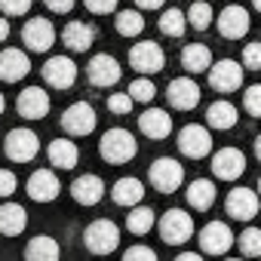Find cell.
<instances>
[{
    "instance_id": "37",
    "label": "cell",
    "mask_w": 261,
    "mask_h": 261,
    "mask_svg": "<svg viewBox=\"0 0 261 261\" xmlns=\"http://www.w3.org/2000/svg\"><path fill=\"white\" fill-rule=\"evenodd\" d=\"M108 111L117 114V117H120V114H129V111H133V98H129L126 92H114V95L108 98Z\"/></svg>"
},
{
    "instance_id": "22",
    "label": "cell",
    "mask_w": 261,
    "mask_h": 261,
    "mask_svg": "<svg viewBox=\"0 0 261 261\" xmlns=\"http://www.w3.org/2000/svg\"><path fill=\"white\" fill-rule=\"evenodd\" d=\"M95 40V28L86 25V22H68L65 31H62V43L71 49V53H86Z\"/></svg>"
},
{
    "instance_id": "6",
    "label": "cell",
    "mask_w": 261,
    "mask_h": 261,
    "mask_svg": "<svg viewBox=\"0 0 261 261\" xmlns=\"http://www.w3.org/2000/svg\"><path fill=\"white\" fill-rule=\"evenodd\" d=\"M209 86L215 92H237L243 86V65H237L233 59H221L209 68Z\"/></svg>"
},
{
    "instance_id": "4",
    "label": "cell",
    "mask_w": 261,
    "mask_h": 261,
    "mask_svg": "<svg viewBox=\"0 0 261 261\" xmlns=\"http://www.w3.org/2000/svg\"><path fill=\"white\" fill-rule=\"evenodd\" d=\"M181 181H185V169H181V163H175L172 157H160V160L151 163V185H154L160 194L178 191Z\"/></svg>"
},
{
    "instance_id": "28",
    "label": "cell",
    "mask_w": 261,
    "mask_h": 261,
    "mask_svg": "<svg viewBox=\"0 0 261 261\" xmlns=\"http://www.w3.org/2000/svg\"><path fill=\"white\" fill-rule=\"evenodd\" d=\"M77 160H80V151H77L74 142L56 139V142L49 145V163H53V166H59V169H74Z\"/></svg>"
},
{
    "instance_id": "41",
    "label": "cell",
    "mask_w": 261,
    "mask_h": 261,
    "mask_svg": "<svg viewBox=\"0 0 261 261\" xmlns=\"http://www.w3.org/2000/svg\"><path fill=\"white\" fill-rule=\"evenodd\" d=\"M0 10L7 16H25L31 10V0H0Z\"/></svg>"
},
{
    "instance_id": "27",
    "label": "cell",
    "mask_w": 261,
    "mask_h": 261,
    "mask_svg": "<svg viewBox=\"0 0 261 261\" xmlns=\"http://www.w3.org/2000/svg\"><path fill=\"white\" fill-rule=\"evenodd\" d=\"M59 255H62L59 243L53 237H46V233L34 237L28 243V249H25V261H59Z\"/></svg>"
},
{
    "instance_id": "46",
    "label": "cell",
    "mask_w": 261,
    "mask_h": 261,
    "mask_svg": "<svg viewBox=\"0 0 261 261\" xmlns=\"http://www.w3.org/2000/svg\"><path fill=\"white\" fill-rule=\"evenodd\" d=\"M175 261H203V258H200V252H181Z\"/></svg>"
},
{
    "instance_id": "7",
    "label": "cell",
    "mask_w": 261,
    "mask_h": 261,
    "mask_svg": "<svg viewBox=\"0 0 261 261\" xmlns=\"http://www.w3.org/2000/svg\"><path fill=\"white\" fill-rule=\"evenodd\" d=\"M178 148H181L185 157H191V160H203V157L212 151V136H209V129H203L200 123L185 126L181 133H178Z\"/></svg>"
},
{
    "instance_id": "15",
    "label": "cell",
    "mask_w": 261,
    "mask_h": 261,
    "mask_svg": "<svg viewBox=\"0 0 261 261\" xmlns=\"http://www.w3.org/2000/svg\"><path fill=\"white\" fill-rule=\"evenodd\" d=\"M86 77L92 86L105 89V86H114L120 80V65L114 56H92V62L86 65Z\"/></svg>"
},
{
    "instance_id": "45",
    "label": "cell",
    "mask_w": 261,
    "mask_h": 261,
    "mask_svg": "<svg viewBox=\"0 0 261 261\" xmlns=\"http://www.w3.org/2000/svg\"><path fill=\"white\" fill-rule=\"evenodd\" d=\"M136 4H139L142 10H160V7L166 4V0H136Z\"/></svg>"
},
{
    "instance_id": "50",
    "label": "cell",
    "mask_w": 261,
    "mask_h": 261,
    "mask_svg": "<svg viewBox=\"0 0 261 261\" xmlns=\"http://www.w3.org/2000/svg\"><path fill=\"white\" fill-rule=\"evenodd\" d=\"M252 7H255V10H258V13H261V0H252Z\"/></svg>"
},
{
    "instance_id": "23",
    "label": "cell",
    "mask_w": 261,
    "mask_h": 261,
    "mask_svg": "<svg viewBox=\"0 0 261 261\" xmlns=\"http://www.w3.org/2000/svg\"><path fill=\"white\" fill-rule=\"evenodd\" d=\"M71 197L80 203V206H95L101 197H105V181L98 175H80L74 185H71Z\"/></svg>"
},
{
    "instance_id": "32",
    "label": "cell",
    "mask_w": 261,
    "mask_h": 261,
    "mask_svg": "<svg viewBox=\"0 0 261 261\" xmlns=\"http://www.w3.org/2000/svg\"><path fill=\"white\" fill-rule=\"evenodd\" d=\"M126 227H129V233H148L151 227H154V209H148V206H136L133 212H129V218H126Z\"/></svg>"
},
{
    "instance_id": "18",
    "label": "cell",
    "mask_w": 261,
    "mask_h": 261,
    "mask_svg": "<svg viewBox=\"0 0 261 261\" xmlns=\"http://www.w3.org/2000/svg\"><path fill=\"white\" fill-rule=\"evenodd\" d=\"M59 191H62V185H59V178L53 175V169H37V172L28 178V197L37 200V203H53V200L59 197Z\"/></svg>"
},
{
    "instance_id": "31",
    "label": "cell",
    "mask_w": 261,
    "mask_h": 261,
    "mask_svg": "<svg viewBox=\"0 0 261 261\" xmlns=\"http://www.w3.org/2000/svg\"><path fill=\"white\" fill-rule=\"evenodd\" d=\"M114 25H117V31H120L123 37H136V34L145 31V19H142L139 10H120Z\"/></svg>"
},
{
    "instance_id": "24",
    "label": "cell",
    "mask_w": 261,
    "mask_h": 261,
    "mask_svg": "<svg viewBox=\"0 0 261 261\" xmlns=\"http://www.w3.org/2000/svg\"><path fill=\"white\" fill-rule=\"evenodd\" d=\"M111 197H114V203H117V206L136 209V206L142 203V197H145V188H142V181H139V178H120V181L111 188Z\"/></svg>"
},
{
    "instance_id": "52",
    "label": "cell",
    "mask_w": 261,
    "mask_h": 261,
    "mask_svg": "<svg viewBox=\"0 0 261 261\" xmlns=\"http://www.w3.org/2000/svg\"><path fill=\"white\" fill-rule=\"evenodd\" d=\"M227 261H240V258H227Z\"/></svg>"
},
{
    "instance_id": "36",
    "label": "cell",
    "mask_w": 261,
    "mask_h": 261,
    "mask_svg": "<svg viewBox=\"0 0 261 261\" xmlns=\"http://www.w3.org/2000/svg\"><path fill=\"white\" fill-rule=\"evenodd\" d=\"M133 101H145V105H151L154 101V95H157V86L148 80V77H139V80H133L129 83V92H126Z\"/></svg>"
},
{
    "instance_id": "30",
    "label": "cell",
    "mask_w": 261,
    "mask_h": 261,
    "mask_svg": "<svg viewBox=\"0 0 261 261\" xmlns=\"http://www.w3.org/2000/svg\"><path fill=\"white\" fill-rule=\"evenodd\" d=\"M188 203L194 206V209H209L212 203H215V185L209 181V178H197V181H191V188H188Z\"/></svg>"
},
{
    "instance_id": "35",
    "label": "cell",
    "mask_w": 261,
    "mask_h": 261,
    "mask_svg": "<svg viewBox=\"0 0 261 261\" xmlns=\"http://www.w3.org/2000/svg\"><path fill=\"white\" fill-rule=\"evenodd\" d=\"M185 19H188L197 31H206V28L212 25V7L206 4V0H197V4L188 10V16H185Z\"/></svg>"
},
{
    "instance_id": "48",
    "label": "cell",
    "mask_w": 261,
    "mask_h": 261,
    "mask_svg": "<svg viewBox=\"0 0 261 261\" xmlns=\"http://www.w3.org/2000/svg\"><path fill=\"white\" fill-rule=\"evenodd\" d=\"M255 157H258V160H261V136H258V139H255Z\"/></svg>"
},
{
    "instance_id": "1",
    "label": "cell",
    "mask_w": 261,
    "mask_h": 261,
    "mask_svg": "<svg viewBox=\"0 0 261 261\" xmlns=\"http://www.w3.org/2000/svg\"><path fill=\"white\" fill-rule=\"evenodd\" d=\"M98 151L111 166H120V163H129L139 154V142L133 139V133H126V129H108L98 142Z\"/></svg>"
},
{
    "instance_id": "26",
    "label": "cell",
    "mask_w": 261,
    "mask_h": 261,
    "mask_svg": "<svg viewBox=\"0 0 261 261\" xmlns=\"http://www.w3.org/2000/svg\"><path fill=\"white\" fill-rule=\"evenodd\" d=\"M181 65H185L188 74H203V71H209V68H212V53H209V46H203V43L185 46Z\"/></svg>"
},
{
    "instance_id": "40",
    "label": "cell",
    "mask_w": 261,
    "mask_h": 261,
    "mask_svg": "<svg viewBox=\"0 0 261 261\" xmlns=\"http://www.w3.org/2000/svg\"><path fill=\"white\" fill-rule=\"evenodd\" d=\"M123 261H157V252L148 246H133V249H126Z\"/></svg>"
},
{
    "instance_id": "38",
    "label": "cell",
    "mask_w": 261,
    "mask_h": 261,
    "mask_svg": "<svg viewBox=\"0 0 261 261\" xmlns=\"http://www.w3.org/2000/svg\"><path fill=\"white\" fill-rule=\"evenodd\" d=\"M243 68L261 71V43H249V46L243 49Z\"/></svg>"
},
{
    "instance_id": "16",
    "label": "cell",
    "mask_w": 261,
    "mask_h": 261,
    "mask_svg": "<svg viewBox=\"0 0 261 261\" xmlns=\"http://www.w3.org/2000/svg\"><path fill=\"white\" fill-rule=\"evenodd\" d=\"M16 111H19V117H25V120H40V117H46V111H49V95H46L43 89H37V86H28V89L19 92Z\"/></svg>"
},
{
    "instance_id": "20",
    "label": "cell",
    "mask_w": 261,
    "mask_h": 261,
    "mask_svg": "<svg viewBox=\"0 0 261 261\" xmlns=\"http://www.w3.org/2000/svg\"><path fill=\"white\" fill-rule=\"evenodd\" d=\"M31 71V62L22 49H4L0 53V80L4 83H19Z\"/></svg>"
},
{
    "instance_id": "19",
    "label": "cell",
    "mask_w": 261,
    "mask_h": 261,
    "mask_svg": "<svg viewBox=\"0 0 261 261\" xmlns=\"http://www.w3.org/2000/svg\"><path fill=\"white\" fill-rule=\"evenodd\" d=\"M139 129L148 139L160 142V139H166L172 133V117L166 111H160V108H148L145 114H139Z\"/></svg>"
},
{
    "instance_id": "29",
    "label": "cell",
    "mask_w": 261,
    "mask_h": 261,
    "mask_svg": "<svg viewBox=\"0 0 261 261\" xmlns=\"http://www.w3.org/2000/svg\"><path fill=\"white\" fill-rule=\"evenodd\" d=\"M237 108L230 105V101H215V105H209V111H206V120H209V126L212 129H233L237 126Z\"/></svg>"
},
{
    "instance_id": "34",
    "label": "cell",
    "mask_w": 261,
    "mask_h": 261,
    "mask_svg": "<svg viewBox=\"0 0 261 261\" xmlns=\"http://www.w3.org/2000/svg\"><path fill=\"white\" fill-rule=\"evenodd\" d=\"M237 243H240V252L246 258H261V230L258 227H246Z\"/></svg>"
},
{
    "instance_id": "13",
    "label": "cell",
    "mask_w": 261,
    "mask_h": 261,
    "mask_svg": "<svg viewBox=\"0 0 261 261\" xmlns=\"http://www.w3.org/2000/svg\"><path fill=\"white\" fill-rule=\"evenodd\" d=\"M22 40L31 53H46L53 43H56V28L49 19H31L25 28H22Z\"/></svg>"
},
{
    "instance_id": "43",
    "label": "cell",
    "mask_w": 261,
    "mask_h": 261,
    "mask_svg": "<svg viewBox=\"0 0 261 261\" xmlns=\"http://www.w3.org/2000/svg\"><path fill=\"white\" fill-rule=\"evenodd\" d=\"M86 10L95 13V16H105V13H114L117 10V0H83Z\"/></svg>"
},
{
    "instance_id": "42",
    "label": "cell",
    "mask_w": 261,
    "mask_h": 261,
    "mask_svg": "<svg viewBox=\"0 0 261 261\" xmlns=\"http://www.w3.org/2000/svg\"><path fill=\"white\" fill-rule=\"evenodd\" d=\"M16 185H19L16 172L0 169V197H13V194H16Z\"/></svg>"
},
{
    "instance_id": "9",
    "label": "cell",
    "mask_w": 261,
    "mask_h": 261,
    "mask_svg": "<svg viewBox=\"0 0 261 261\" xmlns=\"http://www.w3.org/2000/svg\"><path fill=\"white\" fill-rule=\"evenodd\" d=\"M62 129H65L68 136H89L92 129H95V111H92V105H86V101L71 105L62 114Z\"/></svg>"
},
{
    "instance_id": "44",
    "label": "cell",
    "mask_w": 261,
    "mask_h": 261,
    "mask_svg": "<svg viewBox=\"0 0 261 261\" xmlns=\"http://www.w3.org/2000/svg\"><path fill=\"white\" fill-rule=\"evenodd\" d=\"M43 4L53 10V13H71V7H74V0H43Z\"/></svg>"
},
{
    "instance_id": "2",
    "label": "cell",
    "mask_w": 261,
    "mask_h": 261,
    "mask_svg": "<svg viewBox=\"0 0 261 261\" xmlns=\"http://www.w3.org/2000/svg\"><path fill=\"white\" fill-rule=\"evenodd\" d=\"M83 243L92 255H111L120 246V227L108 218H98L83 230Z\"/></svg>"
},
{
    "instance_id": "17",
    "label": "cell",
    "mask_w": 261,
    "mask_h": 261,
    "mask_svg": "<svg viewBox=\"0 0 261 261\" xmlns=\"http://www.w3.org/2000/svg\"><path fill=\"white\" fill-rule=\"evenodd\" d=\"M166 98H169L172 108H178V111H191V108H197V101H200V86H197L191 77H178V80L169 83Z\"/></svg>"
},
{
    "instance_id": "39",
    "label": "cell",
    "mask_w": 261,
    "mask_h": 261,
    "mask_svg": "<svg viewBox=\"0 0 261 261\" xmlns=\"http://www.w3.org/2000/svg\"><path fill=\"white\" fill-rule=\"evenodd\" d=\"M243 105L252 117H261V86H249L243 95Z\"/></svg>"
},
{
    "instance_id": "14",
    "label": "cell",
    "mask_w": 261,
    "mask_h": 261,
    "mask_svg": "<svg viewBox=\"0 0 261 261\" xmlns=\"http://www.w3.org/2000/svg\"><path fill=\"white\" fill-rule=\"evenodd\" d=\"M243 169H246L243 151H237V148H221V151L212 154V172H215V178L233 181V178L243 175Z\"/></svg>"
},
{
    "instance_id": "12",
    "label": "cell",
    "mask_w": 261,
    "mask_h": 261,
    "mask_svg": "<svg viewBox=\"0 0 261 261\" xmlns=\"http://www.w3.org/2000/svg\"><path fill=\"white\" fill-rule=\"evenodd\" d=\"M230 246H233V233L224 221H209L200 230V249L206 255H224Z\"/></svg>"
},
{
    "instance_id": "33",
    "label": "cell",
    "mask_w": 261,
    "mask_h": 261,
    "mask_svg": "<svg viewBox=\"0 0 261 261\" xmlns=\"http://www.w3.org/2000/svg\"><path fill=\"white\" fill-rule=\"evenodd\" d=\"M185 28H188V19H185V13L181 10H166L163 16H160V31L166 34V37H181L185 34Z\"/></svg>"
},
{
    "instance_id": "49",
    "label": "cell",
    "mask_w": 261,
    "mask_h": 261,
    "mask_svg": "<svg viewBox=\"0 0 261 261\" xmlns=\"http://www.w3.org/2000/svg\"><path fill=\"white\" fill-rule=\"evenodd\" d=\"M4 108H7V98H4V92H0V114H4Z\"/></svg>"
},
{
    "instance_id": "5",
    "label": "cell",
    "mask_w": 261,
    "mask_h": 261,
    "mask_svg": "<svg viewBox=\"0 0 261 261\" xmlns=\"http://www.w3.org/2000/svg\"><path fill=\"white\" fill-rule=\"evenodd\" d=\"M4 151H7V157L13 163H28V160L37 157L40 142H37V136L31 133V129H13V133L7 136V142H4Z\"/></svg>"
},
{
    "instance_id": "11",
    "label": "cell",
    "mask_w": 261,
    "mask_h": 261,
    "mask_svg": "<svg viewBox=\"0 0 261 261\" xmlns=\"http://www.w3.org/2000/svg\"><path fill=\"white\" fill-rule=\"evenodd\" d=\"M43 80H46L53 89H71L74 80H77V65H74L68 56H53V59L43 65Z\"/></svg>"
},
{
    "instance_id": "3",
    "label": "cell",
    "mask_w": 261,
    "mask_h": 261,
    "mask_svg": "<svg viewBox=\"0 0 261 261\" xmlns=\"http://www.w3.org/2000/svg\"><path fill=\"white\" fill-rule=\"evenodd\" d=\"M157 227H160L163 243H169V246H181V243H188V240L194 237V221H191V215L181 212V209L163 212V218H160Z\"/></svg>"
},
{
    "instance_id": "25",
    "label": "cell",
    "mask_w": 261,
    "mask_h": 261,
    "mask_svg": "<svg viewBox=\"0 0 261 261\" xmlns=\"http://www.w3.org/2000/svg\"><path fill=\"white\" fill-rule=\"evenodd\" d=\"M28 224V215L19 203H4L0 206V233L4 237H19Z\"/></svg>"
},
{
    "instance_id": "21",
    "label": "cell",
    "mask_w": 261,
    "mask_h": 261,
    "mask_svg": "<svg viewBox=\"0 0 261 261\" xmlns=\"http://www.w3.org/2000/svg\"><path fill=\"white\" fill-rule=\"evenodd\" d=\"M218 31H221V37H227V40L246 37V31H249V13H246L243 7H227V10L218 16Z\"/></svg>"
},
{
    "instance_id": "51",
    "label": "cell",
    "mask_w": 261,
    "mask_h": 261,
    "mask_svg": "<svg viewBox=\"0 0 261 261\" xmlns=\"http://www.w3.org/2000/svg\"><path fill=\"white\" fill-rule=\"evenodd\" d=\"M258 197H261V178H258Z\"/></svg>"
},
{
    "instance_id": "8",
    "label": "cell",
    "mask_w": 261,
    "mask_h": 261,
    "mask_svg": "<svg viewBox=\"0 0 261 261\" xmlns=\"http://www.w3.org/2000/svg\"><path fill=\"white\" fill-rule=\"evenodd\" d=\"M129 65H133L139 74H160L163 65H166V56L157 43L145 40V43H136L133 53H129Z\"/></svg>"
},
{
    "instance_id": "47",
    "label": "cell",
    "mask_w": 261,
    "mask_h": 261,
    "mask_svg": "<svg viewBox=\"0 0 261 261\" xmlns=\"http://www.w3.org/2000/svg\"><path fill=\"white\" fill-rule=\"evenodd\" d=\"M7 37H10V22H7V19H0V43H4Z\"/></svg>"
},
{
    "instance_id": "10",
    "label": "cell",
    "mask_w": 261,
    "mask_h": 261,
    "mask_svg": "<svg viewBox=\"0 0 261 261\" xmlns=\"http://www.w3.org/2000/svg\"><path fill=\"white\" fill-rule=\"evenodd\" d=\"M227 212L237 221H252L261 212V197L255 191H249V188H233L227 194Z\"/></svg>"
}]
</instances>
